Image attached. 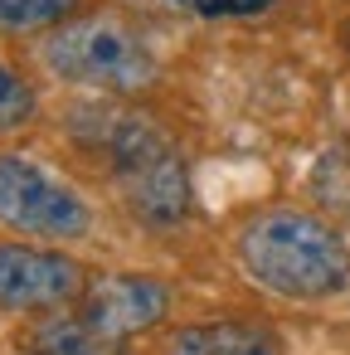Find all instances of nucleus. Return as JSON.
Instances as JSON below:
<instances>
[{"instance_id":"obj_6","label":"nucleus","mask_w":350,"mask_h":355,"mask_svg":"<svg viewBox=\"0 0 350 355\" xmlns=\"http://www.w3.org/2000/svg\"><path fill=\"white\" fill-rule=\"evenodd\" d=\"M170 306V287L161 277H137V272H117V277H103L93 282L83 297H78V316L93 321L103 336L112 340H132L141 331H151Z\"/></svg>"},{"instance_id":"obj_12","label":"nucleus","mask_w":350,"mask_h":355,"mask_svg":"<svg viewBox=\"0 0 350 355\" xmlns=\"http://www.w3.org/2000/svg\"><path fill=\"white\" fill-rule=\"evenodd\" d=\"M345 44H350V30H345Z\"/></svg>"},{"instance_id":"obj_2","label":"nucleus","mask_w":350,"mask_h":355,"mask_svg":"<svg viewBox=\"0 0 350 355\" xmlns=\"http://www.w3.org/2000/svg\"><path fill=\"white\" fill-rule=\"evenodd\" d=\"M88 122H93L88 137L107 156L112 180L132 205V214L151 229L180 224L190 214V171L180 151L166 141V132H156L146 117L132 112H93Z\"/></svg>"},{"instance_id":"obj_11","label":"nucleus","mask_w":350,"mask_h":355,"mask_svg":"<svg viewBox=\"0 0 350 355\" xmlns=\"http://www.w3.org/2000/svg\"><path fill=\"white\" fill-rule=\"evenodd\" d=\"M137 6H156V10H185L200 20H238V15H258L272 0H137Z\"/></svg>"},{"instance_id":"obj_3","label":"nucleus","mask_w":350,"mask_h":355,"mask_svg":"<svg viewBox=\"0 0 350 355\" xmlns=\"http://www.w3.org/2000/svg\"><path fill=\"white\" fill-rule=\"evenodd\" d=\"M40 59L54 78L83 83L98 93H141L156 78V59L146 40L117 15H73L44 35Z\"/></svg>"},{"instance_id":"obj_5","label":"nucleus","mask_w":350,"mask_h":355,"mask_svg":"<svg viewBox=\"0 0 350 355\" xmlns=\"http://www.w3.org/2000/svg\"><path fill=\"white\" fill-rule=\"evenodd\" d=\"M88 292V277L73 258L0 243V306L6 311H59Z\"/></svg>"},{"instance_id":"obj_7","label":"nucleus","mask_w":350,"mask_h":355,"mask_svg":"<svg viewBox=\"0 0 350 355\" xmlns=\"http://www.w3.org/2000/svg\"><path fill=\"white\" fill-rule=\"evenodd\" d=\"M25 355H127L122 340L103 336L93 321H83L78 311H64V316H44L40 326H30L20 336Z\"/></svg>"},{"instance_id":"obj_4","label":"nucleus","mask_w":350,"mask_h":355,"mask_svg":"<svg viewBox=\"0 0 350 355\" xmlns=\"http://www.w3.org/2000/svg\"><path fill=\"white\" fill-rule=\"evenodd\" d=\"M0 224L35 239H78L88 234V200L40 161L0 156Z\"/></svg>"},{"instance_id":"obj_8","label":"nucleus","mask_w":350,"mask_h":355,"mask_svg":"<svg viewBox=\"0 0 350 355\" xmlns=\"http://www.w3.org/2000/svg\"><path fill=\"white\" fill-rule=\"evenodd\" d=\"M166 355H272V336L248 321H195L166 340Z\"/></svg>"},{"instance_id":"obj_1","label":"nucleus","mask_w":350,"mask_h":355,"mask_svg":"<svg viewBox=\"0 0 350 355\" xmlns=\"http://www.w3.org/2000/svg\"><path fill=\"white\" fill-rule=\"evenodd\" d=\"M238 263L258 287L297 302L331 297L350 282L345 239L306 209H268L248 219L238 234Z\"/></svg>"},{"instance_id":"obj_10","label":"nucleus","mask_w":350,"mask_h":355,"mask_svg":"<svg viewBox=\"0 0 350 355\" xmlns=\"http://www.w3.org/2000/svg\"><path fill=\"white\" fill-rule=\"evenodd\" d=\"M35 107H40V98H35L30 78H20L10 64H0V132L25 127L35 117Z\"/></svg>"},{"instance_id":"obj_9","label":"nucleus","mask_w":350,"mask_h":355,"mask_svg":"<svg viewBox=\"0 0 350 355\" xmlns=\"http://www.w3.org/2000/svg\"><path fill=\"white\" fill-rule=\"evenodd\" d=\"M83 0H0V35H40L78 15Z\"/></svg>"}]
</instances>
